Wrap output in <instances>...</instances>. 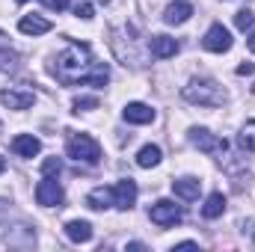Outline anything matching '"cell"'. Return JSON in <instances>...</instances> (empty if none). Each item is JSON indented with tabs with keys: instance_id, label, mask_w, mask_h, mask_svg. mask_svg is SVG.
Returning a JSON list of instances; mask_svg holds the SVG:
<instances>
[{
	"instance_id": "cell-1",
	"label": "cell",
	"mask_w": 255,
	"mask_h": 252,
	"mask_svg": "<svg viewBox=\"0 0 255 252\" xmlns=\"http://www.w3.org/2000/svg\"><path fill=\"white\" fill-rule=\"evenodd\" d=\"M51 74L65 83V86H77V83H89V86H104L110 80V65L95 63L92 60V48L83 42H68L63 51L54 57Z\"/></svg>"
},
{
	"instance_id": "cell-2",
	"label": "cell",
	"mask_w": 255,
	"mask_h": 252,
	"mask_svg": "<svg viewBox=\"0 0 255 252\" xmlns=\"http://www.w3.org/2000/svg\"><path fill=\"white\" fill-rule=\"evenodd\" d=\"M181 95H184V101L199 104V107H220V104L226 101L223 86H217V83L208 80V77H193L190 83L181 89Z\"/></svg>"
},
{
	"instance_id": "cell-3",
	"label": "cell",
	"mask_w": 255,
	"mask_h": 252,
	"mask_svg": "<svg viewBox=\"0 0 255 252\" xmlns=\"http://www.w3.org/2000/svg\"><path fill=\"white\" fill-rule=\"evenodd\" d=\"M65 154L77 163H86V166H95L101 160V145L95 136L89 133H71L68 142H65Z\"/></svg>"
},
{
	"instance_id": "cell-4",
	"label": "cell",
	"mask_w": 255,
	"mask_h": 252,
	"mask_svg": "<svg viewBox=\"0 0 255 252\" xmlns=\"http://www.w3.org/2000/svg\"><path fill=\"white\" fill-rule=\"evenodd\" d=\"M148 217H151V223L154 226H160V229H169V226H178L181 220H184V214H181V208L172 202V199H157L154 205H151V211H148Z\"/></svg>"
},
{
	"instance_id": "cell-5",
	"label": "cell",
	"mask_w": 255,
	"mask_h": 252,
	"mask_svg": "<svg viewBox=\"0 0 255 252\" xmlns=\"http://www.w3.org/2000/svg\"><path fill=\"white\" fill-rule=\"evenodd\" d=\"M36 202H39L42 208H63L65 193H63V187H60V181L51 178V175H45V178L36 184Z\"/></svg>"
},
{
	"instance_id": "cell-6",
	"label": "cell",
	"mask_w": 255,
	"mask_h": 252,
	"mask_svg": "<svg viewBox=\"0 0 255 252\" xmlns=\"http://www.w3.org/2000/svg\"><path fill=\"white\" fill-rule=\"evenodd\" d=\"M190 142L205 154H226V148H229V142L220 139L217 133H211L208 127H190Z\"/></svg>"
},
{
	"instance_id": "cell-7",
	"label": "cell",
	"mask_w": 255,
	"mask_h": 252,
	"mask_svg": "<svg viewBox=\"0 0 255 252\" xmlns=\"http://www.w3.org/2000/svg\"><path fill=\"white\" fill-rule=\"evenodd\" d=\"M202 48L211 54H226V51H232V33L223 24H211L205 39H202Z\"/></svg>"
},
{
	"instance_id": "cell-8",
	"label": "cell",
	"mask_w": 255,
	"mask_h": 252,
	"mask_svg": "<svg viewBox=\"0 0 255 252\" xmlns=\"http://www.w3.org/2000/svg\"><path fill=\"white\" fill-rule=\"evenodd\" d=\"M36 101V92L30 89H0V104H6L9 110H27L33 107Z\"/></svg>"
},
{
	"instance_id": "cell-9",
	"label": "cell",
	"mask_w": 255,
	"mask_h": 252,
	"mask_svg": "<svg viewBox=\"0 0 255 252\" xmlns=\"http://www.w3.org/2000/svg\"><path fill=\"white\" fill-rule=\"evenodd\" d=\"M122 116H125L128 125H148V122H154V110H151L148 104H142V101H130V104H125Z\"/></svg>"
},
{
	"instance_id": "cell-10",
	"label": "cell",
	"mask_w": 255,
	"mask_h": 252,
	"mask_svg": "<svg viewBox=\"0 0 255 252\" xmlns=\"http://www.w3.org/2000/svg\"><path fill=\"white\" fill-rule=\"evenodd\" d=\"M178 48H181V45H178L172 36H151V39H148V51H151V57H157V60L175 57Z\"/></svg>"
},
{
	"instance_id": "cell-11",
	"label": "cell",
	"mask_w": 255,
	"mask_h": 252,
	"mask_svg": "<svg viewBox=\"0 0 255 252\" xmlns=\"http://www.w3.org/2000/svg\"><path fill=\"white\" fill-rule=\"evenodd\" d=\"M86 208H92V211H107V208H116L113 187H95V190H89V196H86Z\"/></svg>"
},
{
	"instance_id": "cell-12",
	"label": "cell",
	"mask_w": 255,
	"mask_h": 252,
	"mask_svg": "<svg viewBox=\"0 0 255 252\" xmlns=\"http://www.w3.org/2000/svg\"><path fill=\"white\" fill-rule=\"evenodd\" d=\"M172 193H175L178 199H184V202H193V199H199V193H202V181L193 178V175L175 178V181H172Z\"/></svg>"
},
{
	"instance_id": "cell-13",
	"label": "cell",
	"mask_w": 255,
	"mask_h": 252,
	"mask_svg": "<svg viewBox=\"0 0 255 252\" xmlns=\"http://www.w3.org/2000/svg\"><path fill=\"white\" fill-rule=\"evenodd\" d=\"M113 196H116V208L119 211H128L136 202V184L130 178H122L119 184H113Z\"/></svg>"
},
{
	"instance_id": "cell-14",
	"label": "cell",
	"mask_w": 255,
	"mask_h": 252,
	"mask_svg": "<svg viewBox=\"0 0 255 252\" xmlns=\"http://www.w3.org/2000/svg\"><path fill=\"white\" fill-rule=\"evenodd\" d=\"M12 151H15L18 157H36V154L42 151V142H39L33 133H18V136L12 139Z\"/></svg>"
},
{
	"instance_id": "cell-15",
	"label": "cell",
	"mask_w": 255,
	"mask_h": 252,
	"mask_svg": "<svg viewBox=\"0 0 255 252\" xmlns=\"http://www.w3.org/2000/svg\"><path fill=\"white\" fill-rule=\"evenodd\" d=\"M190 15H193V3H190V0H175V3H169V6H166L163 21H166V24H184Z\"/></svg>"
},
{
	"instance_id": "cell-16",
	"label": "cell",
	"mask_w": 255,
	"mask_h": 252,
	"mask_svg": "<svg viewBox=\"0 0 255 252\" xmlns=\"http://www.w3.org/2000/svg\"><path fill=\"white\" fill-rule=\"evenodd\" d=\"M18 30L24 36H42V33H51V21L48 18H39V15H24L18 21Z\"/></svg>"
},
{
	"instance_id": "cell-17",
	"label": "cell",
	"mask_w": 255,
	"mask_h": 252,
	"mask_svg": "<svg viewBox=\"0 0 255 252\" xmlns=\"http://www.w3.org/2000/svg\"><path fill=\"white\" fill-rule=\"evenodd\" d=\"M65 238L74 241V244H89L92 241V226L86 220H71V223H65Z\"/></svg>"
},
{
	"instance_id": "cell-18",
	"label": "cell",
	"mask_w": 255,
	"mask_h": 252,
	"mask_svg": "<svg viewBox=\"0 0 255 252\" xmlns=\"http://www.w3.org/2000/svg\"><path fill=\"white\" fill-rule=\"evenodd\" d=\"M223 211H226V196L223 193H211L205 199V205H202V217L205 220H217V217H223Z\"/></svg>"
},
{
	"instance_id": "cell-19",
	"label": "cell",
	"mask_w": 255,
	"mask_h": 252,
	"mask_svg": "<svg viewBox=\"0 0 255 252\" xmlns=\"http://www.w3.org/2000/svg\"><path fill=\"white\" fill-rule=\"evenodd\" d=\"M160 157H163L160 145H142L139 154H136V166H139V169H151V166L160 163Z\"/></svg>"
},
{
	"instance_id": "cell-20",
	"label": "cell",
	"mask_w": 255,
	"mask_h": 252,
	"mask_svg": "<svg viewBox=\"0 0 255 252\" xmlns=\"http://www.w3.org/2000/svg\"><path fill=\"white\" fill-rule=\"evenodd\" d=\"M238 145H241L244 151H253L255 154V119H250L247 125L241 127V133H238Z\"/></svg>"
},
{
	"instance_id": "cell-21",
	"label": "cell",
	"mask_w": 255,
	"mask_h": 252,
	"mask_svg": "<svg viewBox=\"0 0 255 252\" xmlns=\"http://www.w3.org/2000/svg\"><path fill=\"white\" fill-rule=\"evenodd\" d=\"M18 68V54L9 48H0V71H15Z\"/></svg>"
},
{
	"instance_id": "cell-22",
	"label": "cell",
	"mask_w": 255,
	"mask_h": 252,
	"mask_svg": "<svg viewBox=\"0 0 255 252\" xmlns=\"http://www.w3.org/2000/svg\"><path fill=\"white\" fill-rule=\"evenodd\" d=\"M253 24H255V15L250 12V9H241V12L235 15V27H238V30L247 33V30H253Z\"/></svg>"
},
{
	"instance_id": "cell-23",
	"label": "cell",
	"mask_w": 255,
	"mask_h": 252,
	"mask_svg": "<svg viewBox=\"0 0 255 252\" xmlns=\"http://www.w3.org/2000/svg\"><path fill=\"white\" fill-rule=\"evenodd\" d=\"M63 172V160L60 157H48V160H42V175H60Z\"/></svg>"
},
{
	"instance_id": "cell-24",
	"label": "cell",
	"mask_w": 255,
	"mask_h": 252,
	"mask_svg": "<svg viewBox=\"0 0 255 252\" xmlns=\"http://www.w3.org/2000/svg\"><path fill=\"white\" fill-rule=\"evenodd\" d=\"M98 107V98L95 95H80V98H74V113H80V110H95Z\"/></svg>"
},
{
	"instance_id": "cell-25",
	"label": "cell",
	"mask_w": 255,
	"mask_h": 252,
	"mask_svg": "<svg viewBox=\"0 0 255 252\" xmlns=\"http://www.w3.org/2000/svg\"><path fill=\"white\" fill-rule=\"evenodd\" d=\"M74 15H77V18H83V21H89V18H92V3L80 0V3L74 6Z\"/></svg>"
},
{
	"instance_id": "cell-26",
	"label": "cell",
	"mask_w": 255,
	"mask_h": 252,
	"mask_svg": "<svg viewBox=\"0 0 255 252\" xmlns=\"http://www.w3.org/2000/svg\"><path fill=\"white\" fill-rule=\"evenodd\" d=\"M42 6L51 9V12H63L65 6H68V0H42Z\"/></svg>"
},
{
	"instance_id": "cell-27",
	"label": "cell",
	"mask_w": 255,
	"mask_h": 252,
	"mask_svg": "<svg viewBox=\"0 0 255 252\" xmlns=\"http://www.w3.org/2000/svg\"><path fill=\"white\" fill-rule=\"evenodd\" d=\"M175 250H199V244L196 241H181V244H175Z\"/></svg>"
},
{
	"instance_id": "cell-28",
	"label": "cell",
	"mask_w": 255,
	"mask_h": 252,
	"mask_svg": "<svg viewBox=\"0 0 255 252\" xmlns=\"http://www.w3.org/2000/svg\"><path fill=\"white\" fill-rule=\"evenodd\" d=\"M238 74H255V65H253V63H244V65H238Z\"/></svg>"
},
{
	"instance_id": "cell-29",
	"label": "cell",
	"mask_w": 255,
	"mask_h": 252,
	"mask_svg": "<svg viewBox=\"0 0 255 252\" xmlns=\"http://www.w3.org/2000/svg\"><path fill=\"white\" fill-rule=\"evenodd\" d=\"M247 45H250V51H253V54H255V30H253V33H250V39H247Z\"/></svg>"
},
{
	"instance_id": "cell-30",
	"label": "cell",
	"mask_w": 255,
	"mask_h": 252,
	"mask_svg": "<svg viewBox=\"0 0 255 252\" xmlns=\"http://www.w3.org/2000/svg\"><path fill=\"white\" fill-rule=\"evenodd\" d=\"M3 169H6V160H3V157H0V172H3Z\"/></svg>"
},
{
	"instance_id": "cell-31",
	"label": "cell",
	"mask_w": 255,
	"mask_h": 252,
	"mask_svg": "<svg viewBox=\"0 0 255 252\" xmlns=\"http://www.w3.org/2000/svg\"><path fill=\"white\" fill-rule=\"evenodd\" d=\"M15 3H27V0H15Z\"/></svg>"
},
{
	"instance_id": "cell-32",
	"label": "cell",
	"mask_w": 255,
	"mask_h": 252,
	"mask_svg": "<svg viewBox=\"0 0 255 252\" xmlns=\"http://www.w3.org/2000/svg\"><path fill=\"white\" fill-rule=\"evenodd\" d=\"M101 3H107V0H101Z\"/></svg>"
}]
</instances>
